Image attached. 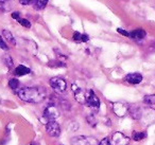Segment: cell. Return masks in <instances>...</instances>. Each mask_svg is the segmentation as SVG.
Here are the masks:
<instances>
[{
  "label": "cell",
  "instance_id": "1",
  "mask_svg": "<svg viewBox=\"0 0 155 145\" xmlns=\"http://www.w3.org/2000/svg\"><path fill=\"white\" fill-rule=\"evenodd\" d=\"M16 94L24 102L37 104L44 101L47 95V92L45 88L41 87H25L16 90Z\"/></svg>",
  "mask_w": 155,
  "mask_h": 145
},
{
  "label": "cell",
  "instance_id": "12",
  "mask_svg": "<svg viewBox=\"0 0 155 145\" xmlns=\"http://www.w3.org/2000/svg\"><path fill=\"white\" fill-rule=\"evenodd\" d=\"M129 112L131 114V117L135 120H140L142 117V110L140 107L138 106H132L129 108Z\"/></svg>",
  "mask_w": 155,
  "mask_h": 145
},
{
  "label": "cell",
  "instance_id": "3",
  "mask_svg": "<svg viewBox=\"0 0 155 145\" xmlns=\"http://www.w3.org/2000/svg\"><path fill=\"white\" fill-rule=\"evenodd\" d=\"M58 117H60V112H58L56 106L53 104L49 105V106L45 109V111H44V119H46L48 122L55 121Z\"/></svg>",
  "mask_w": 155,
  "mask_h": 145
},
{
  "label": "cell",
  "instance_id": "2",
  "mask_svg": "<svg viewBox=\"0 0 155 145\" xmlns=\"http://www.w3.org/2000/svg\"><path fill=\"white\" fill-rule=\"evenodd\" d=\"M49 83L50 86L52 87V89L58 92V93H63L67 89L66 81L64 79H62V77H52Z\"/></svg>",
  "mask_w": 155,
  "mask_h": 145
},
{
  "label": "cell",
  "instance_id": "22",
  "mask_svg": "<svg viewBox=\"0 0 155 145\" xmlns=\"http://www.w3.org/2000/svg\"><path fill=\"white\" fill-rule=\"evenodd\" d=\"M17 21L19 22L22 27H25V28H28V29L31 28V22L29 21L28 19H25V18H19Z\"/></svg>",
  "mask_w": 155,
  "mask_h": 145
},
{
  "label": "cell",
  "instance_id": "5",
  "mask_svg": "<svg viewBox=\"0 0 155 145\" xmlns=\"http://www.w3.org/2000/svg\"><path fill=\"white\" fill-rule=\"evenodd\" d=\"M86 104L88 105L91 108L96 109V110H98V109L100 108V100H99V98L96 95V93L93 90H88V92H87Z\"/></svg>",
  "mask_w": 155,
  "mask_h": 145
},
{
  "label": "cell",
  "instance_id": "27",
  "mask_svg": "<svg viewBox=\"0 0 155 145\" xmlns=\"http://www.w3.org/2000/svg\"><path fill=\"white\" fill-rule=\"evenodd\" d=\"M12 18L18 20L20 18V13L19 12H14V13H12Z\"/></svg>",
  "mask_w": 155,
  "mask_h": 145
},
{
  "label": "cell",
  "instance_id": "14",
  "mask_svg": "<svg viewBox=\"0 0 155 145\" xmlns=\"http://www.w3.org/2000/svg\"><path fill=\"white\" fill-rule=\"evenodd\" d=\"M30 72H31L30 68L24 66V65H19V66L16 67L15 70H14V74H15L16 76H24V75L29 74Z\"/></svg>",
  "mask_w": 155,
  "mask_h": 145
},
{
  "label": "cell",
  "instance_id": "19",
  "mask_svg": "<svg viewBox=\"0 0 155 145\" xmlns=\"http://www.w3.org/2000/svg\"><path fill=\"white\" fill-rule=\"evenodd\" d=\"M146 137H147L146 132L135 131V132H133V136H132V138H133V140H135V141H141V140H143Z\"/></svg>",
  "mask_w": 155,
  "mask_h": 145
},
{
  "label": "cell",
  "instance_id": "29",
  "mask_svg": "<svg viewBox=\"0 0 155 145\" xmlns=\"http://www.w3.org/2000/svg\"><path fill=\"white\" fill-rule=\"evenodd\" d=\"M30 145H37L36 143H32V144H30Z\"/></svg>",
  "mask_w": 155,
  "mask_h": 145
},
{
  "label": "cell",
  "instance_id": "21",
  "mask_svg": "<svg viewBox=\"0 0 155 145\" xmlns=\"http://www.w3.org/2000/svg\"><path fill=\"white\" fill-rule=\"evenodd\" d=\"M9 87L13 90H17L19 89V81L17 79H11L9 81Z\"/></svg>",
  "mask_w": 155,
  "mask_h": 145
},
{
  "label": "cell",
  "instance_id": "13",
  "mask_svg": "<svg viewBox=\"0 0 155 145\" xmlns=\"http://www.w3.org/2000/svg\"><path fill=\"white\" fill-rule=\"evenodd\" d=\"M152 115H155V110L149 109V110L142 112L141 119L143 120V121H147V124L154 123V122H155V118H152Z\"/></svg>",
  "mask_w": 155,
  "mask_h": 145
},
{
  "label": "cell",
  "instance_id": "6",
  "mask_svg": "<svg viewBox=\"0 0 155 145\" xmlns=\"http://www.w3.org/2000/svg\"><path fill=\"white\" fill-rule=\"evenodd\" d=\"M130 142V138L123 134L122 132H115L112 137L113 145H127Z\"/></svg>",
  "mask_w": 155,
  "mask_h": 145
},
{
  "label": "cell",
  "instance_id": "15",
  "mask_svg": "<svg viewBox=\"0 0 155 145\" xmlns=\"http://www.w3.org/2000/svg\"><path fill=\"white\" fill-rule=\"evenodd\" d=\"M72 38H73V40H74L75 43H86V41L89 40L88 35L81 34V33H79V32H74V33H73Z\"/></svg>",
  "mask_w": 155,
  "mask_h": 145
},
{
  "label": "cell",
  "instance_id": "25",
  "mask_svg": "<svg viewBox=\"0 0 155 145\" xmlns=\"http://www.w3.org/2000/svg\"><path fill=\"white\" fill-rule=\"evenodd\" d=\"M117 32L120 33L121 35H123V36H125V37H130V33H129V32H127V31L123 30V29H121V28H118V29H117Z\"/></svg>",
  "mask_w": 155,
  "mask_h": 145
},
{
  "label": "cell",
  "instance_id": "26",
  "mask_svg": "<svg viewBox=\"0 0 155 145\" xmlns=\"http://www.w3.org/2000/svg\"><path fill=\"white\" fill-rule=\"evenodd\" d=\"M98 145H112V144H110V139H108V138H104L103 140H101V142H100Z\"/></svg>",
  "mask_w": 155,
  "mask_h": 145
},
{
  "label": "cell",
  "instance_id": "28",
  "mask_svg": "<svg viewBox=\"0 0 155 145\" xmlns=\"http://www.w3.org/2000/svg\"><path fill=\"white\" fill-rule=\"evenodd\" d=\"M32 0H19V2L21 3L22 5H28L29 3H31Z\"/></svg>",
  "mask_w": 155,
  "mask_h": 145
},
{
  "label": "cell",
  "instance_id": "16",
  "mask_svg": "<svg viewBox=\"0 0 155 145\" xmlns=\"http://www.w3.org/2000/svg\"><path fill=\"white\" fill-rule=\"evenodd\" d=\"M2 35H3V37L5 38V40H8V43H10L11 45H13V46H15V45H16L15 38H14L13 34H12V33L10 32V31L3 30V31H2Z\"/></svg>",
  "mask_w": 155,
  "mask_h": 145
},
{
  "label": "cell",
  "instance_id": "20",
  "mask_svg": "<svg viewBox=\"0 0 155 145\" xmlns=\"http://www.w3.org/2000/svg\"><path fill=\"white\" fill-rule=\"evenodd\" d=\"M143 102L147 105H155V94H149L143 98Z\"/></svg>",
  "mask_w": 155,
  "mask_h": 145
},
{
  "label": "cell",
  "instance_id": "11",
  "mask_svg": "<svg viewBox=\"0 0 155 145\" xmlns=\"http://www.w3.org/2000/svg\"><path fill=\"white\" fill-rule=\"evenodd\" d=\"M147 33L143 29H136V30H133L130 32V37L135 40H140V39H143L146 37Z\"/></svg>",
  "mask_w": 155,
  "mask_h": 145
},
{
  "label": "cell",
  "instance_id": "24",
  "mask_svg": "<svg viewBox=\"0 0 155 145\" xmlns=\"http://www.w3.org/2000/svg\"><path fill=\"white\" fill-rule=\"evenodd\" d=\"M0 48H1L2 50H5V51H9V47H8L7 43L3 40L1 36H0Z\"/></svg>",
  "mask_w": 155,
  "mask_h": 145
},
{
  "label": "cell",
  "instance_id": "7",
  "mask_svg": "<svg viewBox=\"0 0 155 145\" xmlns=\"http://www.w3.org/2000/svg\"><path fill=\"white\" fill-rule=\"evenodd\" d=\"M129 108L130 107L127 104H124V103L118 102L113 104V110H114L115 114L118 115V117H124L129 112Z\"/></svg>",
  "mask_w": 155,
  "mask_h": 145
},
{
  "label": "cell",
  "instance_id": "10",
  "mask_svg": "<svg viewBox=\"0 0 155 145\" xmlns=\"http://www.w3.org/2000/svg\"><path fill=\"white\" fill-rule=\"evenodd\" d=\"M125 81L127 83L132 84V85H137V84H140L142 82V75L140 73H130L125 76Z\"/></svg>",
  "mask_w": 155,
  "mask_h": 145
},
{
  "label": "cell",
  "instance_id": "23",
  "mask_svg": "<svg viewBox=\"0 0 155 145\" xmlns=\"http://www.w3.org/2000/svg\"><path fill=\"white\" fill-rule=\"evenodd\" d=\"M3 60H5V64L7 65L9 68H11V67L13 66V60H12V58H11V56H10V55H5Z\"/></svg>",
  "mask_w": 155,
  "mask_h": 145
},
{
  "label": "cell",
  "instance_id": "18",
  "mask_svg": "<svg viewBox=\"0 0 155 145\" xmlns=\"http://www.w3.org/2000/svg\"><path fill=\"white\" fill-rule=\"evenodd\" d=\"M49 0H34V8L36 10H43L47 5Z\"/></svg>",
  "mask_w": 155,
  "mask_h": 145
},
{
  "label": "cell",
  "instance_id": "4",
  "mask_svg": "<svg viewBox=\"0 0 155 145\" xmlns=\"http://www.w3.org/2000/svg\"><path fill=\"white\" fill-rule=\"evenodd\" d=\"M46 131L51 137H58L61 134V126L56 121H49L46 124Z\"/></svg>",
  "mask_w": 155,
  "mask_h": 145
},
{
  "label": "cell",
  "instance_id": "8",
  "mask_svg": "<svg viewBox=\"0 0 155 145\" xmlns=\"http://www.w3.org/2000/svg\"><path fill=\"white\" fill-rule=\"evenodd\" d=\"M72 91H73V93H74V98L78 102L81 103V104L86 103V94L87 93H85L84 90H83L82 88L78 87L77 85L73 84L72 85Z\"/></svg>",
  "mask_w": 155,
  "mask_h": 145
},
{
  "label": "cell",
  "instance_id": "9",
  "mask_svg": "<svg viewBox=\"0 0 155 145\" xmlns=\"http://www.w3.org/2000/svg\"><path fill=\"white\" fill-rule=\"evenodd\" d=\"M70 143L71 145H93V142H91V139L84 136L74 137V138L71 139Z\"/></svg>",
  "mask_w": 155,
  "mask_h": 145
},
{
  "label": "cell",
  "instance_id": "17",
  "mask_svg": "<svg viewBox=\"0 0 155 145\" xmlns=\"http://www.w3.org/2000/svg\"><path fill=\"white\" fill-rule=\"evenodd\" d=\"M12 8L11 0H0V10L3 12L10 11Z\"/></svg>",
  "mask_w": 155,
  "mask_h": 145
}]
</instances>
